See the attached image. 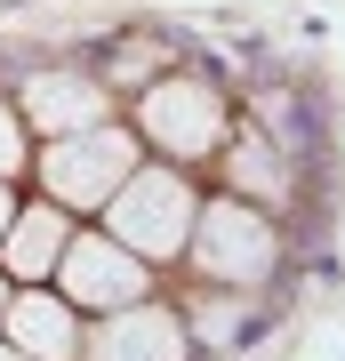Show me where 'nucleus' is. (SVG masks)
Here are the masks:
<instances>
[{
  "instance_id": "obj_12",
  "label": "nucleus",
  "mask_w": 345,
  "mask_h": 361,
  "mask_svg": "<svg viewBox=\"0 0 345 361\" xmlns=\"http://www.w3.org/2000/svg\"><path fill=\"white\" fill-rule=\"evenodd\" d=\"M8 225H16V193L0 185V241H8Z\"/></svg>"
},
{
  "instance_id": "obj_14",
  "label": "nucleus",
  "mask_w": 345,
  "mask_h": 361,
  "mask_svg": "<svg viewBox=\"0 0 345 361\" xmlns=\"http://www.w3.org/2000/svg\"><path fill=\"white\" fill-rule=\"evenodd\" d=\"M0 361H32V353H16V345H8V337H0Z\"/></svg>"
},
{
  "instance_id": "obj_9",
  "label": "nucleus",
  "mask_w": 345,
  "mask_h": 361,
  "mask_svg": "<svg viewBox=\"0 0 345 361\" xmlns=\"http://www.w3.org/2000/svg\"><path fill=\"white\" fill-rule=\"evenodd\" d=\"M64 249H73L64 209L56 201H32V209H16L8 241H0V273H8V281H49V273L64 265Z\"/></svg>"
},
{
  "instance_id": "obj_10",
  "label": "nucleus",
  "mask_w": 345,
  "mask_h": 361,
  "mask_svg": "<svg viewBox=\"0 0 345 361\" xmlns=\"http://www.w3.org/2000/svg\"><path fill=\"white\" fill-rule=\"evenodd\" d=\"M225 177L241 185V201H249V193H265V201H282V169H273V153H265V145H257V137H241V145H233V161H225Z\"/></svg>"
},
{
  "instance_id": "obj_5",
  "label": "nucleus",
  "mask_w": 345,
  "mask_h": 361,
  "mask_svg": "<svg viewBox=\"0 0 345 361\" xmlns=\"http://www.w3.org/2000/svg\"><path fill=\"white\" fill-rule=\"evenodd\" d=\"M137 129L177 161H209L225 145V97L209 80H193V73H169V80H153L137 97Z\"/></svg>"
},
{
  "instance_id": "obj_8",
  "label": "nucleus",
  "mask_w": 345,
  "mask_h": 361,
  "mask_svg": "<svg viewBox=\"0 0 345 361\" xmlns=\"http://www.w3.org/2000/svg\"><path fill=\"white\" fill-rule=\"evenodd\" d=\"M0 337H8L16 353H32V361H80V353H89L80 313L64 305L56 289H16V305H8V322H0Z\"/></svg>"
},
{
  "instance_id": "obj_6",
  "label": "nucleus",
  "mask_w": 345,
  "mask_h": 361,
  "mask_svg": "<svg viewBox=\"0 0 345 361\" xmlns=\"http://www.w3.org/2000/svg\"><path fill=\"white\" fill-rule=\"evenodd\" d=\"M16 113H25V129H40L56 145V137L104 129V121H113V97H104L97 80H80V73H32L25 97H16Z\"/></svg>"
},
{
  "instance_id": "obj_13",
  "label": "nucleus",
  "mask_w": 345,
  "mask_h": 361,
  "mask_svg": "<svg viewBox=\"0 0 345 361\" xmlns=\"http://www.w3.org/2000/svg\"><path fill=\"white\" fill-rule=\"evenodd\" d=\"M8 305H16V289H8V273H0V322H8Z\"/></svg>"
},
{
  "instance_id": "obj_3",
  "label": "nucleus",
  "mask_w": 345,
  "mask_h": 361,
  "mask_svg": "<svg viewBox=\"0 0 345 361\" xmlns=\"http://www.w3.org/2000/svg\"><path fill=\"white\" fill-rule=\"evenodd\" d=\"M32 169H40V185H49V201L73 217V209H113V193L145 161H137V137L104 121V129H89V137H56Z\"/></svg>"
},
{
  "instance_id": "obj_1",
  "label": "nucleus",
  "mask_w": 345,
  "mask_h": 361,
  "mask_svg": "<svg viewBox=\"0 0 345 361\" xmlns=\"http://www.w3.org/2000/svg\"><path fill=\"white\" fill-rule=\"evenodd\" d=\"M193 225H201V201H193V185L177 177V169H137V177L113 193V209H104V233H113L128 257H145V265L185 257Z\"/></svg>"
},
{
  "instance_id": "obj_4",
  "label": "nucleus",
  "mask_w": 345,
  "mask_h": 361,
  "mask_svg": "<svg viewBox=\"0 0 345 361\" xmlns=\"http://www.w3.org/2000/svg\"><path fill=\"white\" fill-rule=\"evenodd\" d=\"M145 289H153L145 257H128L113 233H73V249H64V265H56V297L73 313H97L104 322V313L145 305Z\"/></svg>"
},
{
  "instance_id": "obj_2",
  "label": "nucleus",
  "mask_w": 345,
  "mask_h": 361,
  "mask_svg": "<svg viewBox=\"0 0 345 361\" xmlns=\"http://www.w3.org/2000/svg\"><path fill=\"white\" fill-rule=\"evenodd\" d=\"M273 265H282V233H273V209L265 201H201V225H193V273H209V281L225 289H257L273 281Z\"/></svg>"
},
{
  "instance_id": "obj_11",
  "label": "nucleus",
  "mask_w": 345,
  "mask_h": 361,
  "mask_svg": "<svg viewBox=\"0 0 345 361\" xmlns=\"http://www.w3.org/2000/svg\"><path fill=\"white\" fill-rule=\"evenodd\" d=\"M16 169H25V113H16V104H0V185H8Z\"/></svg>"
},
{
  "instance_id": "obj_7",
  "label": "nucleus",
  "mask_w": 345,
  "mask_h": 361,
  "mask_svg": "<svg viewBox=\"0 0 345 361\" xmlns=\"http://www.w3.org/2000/svg\"><path fill=\"white\" fill-rule=\"evenodd\" d=\"M185 322L161 305H128V313H104L89 329V353L80 361H185Z\"/></svg>"
}]
</instances>
